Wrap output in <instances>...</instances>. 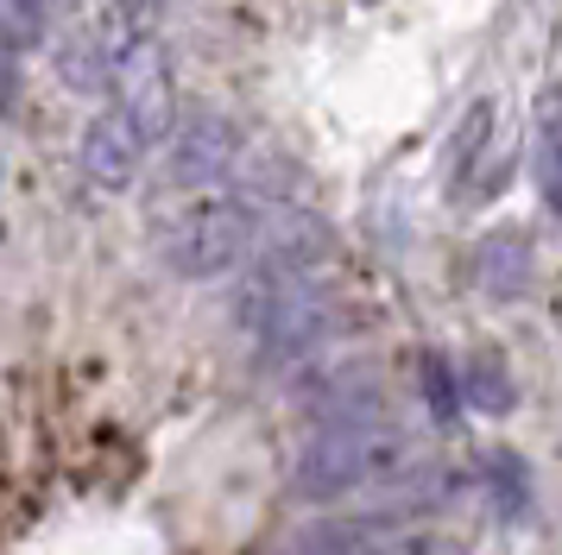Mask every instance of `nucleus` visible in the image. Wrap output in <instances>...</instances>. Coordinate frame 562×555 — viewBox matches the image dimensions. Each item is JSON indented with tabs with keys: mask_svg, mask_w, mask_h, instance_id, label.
<instances>
[{
	"mask_svg": "<svg viewBox=\"0 0 562 555\" xmlns=\"http://www.w3.org/2000/svg\"><path fill=\"white\" fill-rule=\"evenodd\" d=\"M108 7H114V13H121L127 25H139V32H146L158 13H165V0H108Z\"/></svg>",
	"mask_w": 562,
	"mask_h": 555,
	"instance_id": "13",
	"label": "nucleus"
},
{
	"mask_svg": "<svg viewBox=\"0 0 562 555\" xmlns=\"http://www.w3.org/2000/svg\"><path fill=\"white\" fill-rule=\"evenodd\" d=\"M411 467V442L405 429L392 423L385 410H360V417H329L297 454V499L329 505L355 486L392 479Z\"/></svg>",
	"mask_w": 562,
	"mask_h": 555,
	"instance_id": "2",
	"label": "nucleus"
},
{
	"mask_svg": "<svg viewBox=\"0 0 562 555\" xmlns=\"http://www.w3.org/2000/svg\"><path fill=\"white\" fill-rule=\"evenodd\" d=\"M392 543H398V511H335L284 536L279 555H385Z\"/></svg>",
	"mask_w": 562,
	"mask_h": 555,
	"instance_id": "7",
	"label": "nucleus"
},
{
	"mask_svg": "<svg viewBox=\"0 0 562 555\" xmlns=\"http://www.w3.org/2000/svg\"><path fill=\"white\" fill-rule=\"evenodd\" d=\"M32 7H38V13H45V20H57V13H70V7H77V0H32Z\"/></svg>",
	"mask_w": 562,
	"mask_h": 555,
	"instance_id": "14",
	"label": "nucleus"
},
{
	"mask_svg": "<svg viewBox=\"0 0 562 555\" xmlns=\"http://www.w3.org/2000/svg\"><path fill=\"white\" fill-rule=\"evenodd\" d=\"M158 139H165L158 126H146L133 107H121V101L108 95V107L82 126L77 165H82V177H89L95 190H127L133 177L146 171V158L158 151Z\"/></svg>",
	"mask_w": 562,
	"mask_h": 555,
	"instance_id": "5",
	"label": "nucleus"
},
{
	"mask_svg": "<svg viewBox=\"0 0 562 555\" xmlns=\"http://www.w3.org/2000/svg\"><path fill=\"white\" fill-rule=\"evenodd\" d=\"M158 146H165V183H171V190H190V196L228 183V177L240 171V158H247L240 126H234L228 114H215V107H196V114L171 121Z\"/></svg>",
	"mask_w": 562,
	"mask_h": 555,
	"instance_id": "4",
	"label": "nucleus"
},
{
	"mask_svg": "<svg viewBox=\"0 0 562 555\" xmlns=\"http://www.w3.org/2000/svg\"><path fill=\"white\" fill-rule=\"evenodd\" d=\"M424 378H430V404H436V423H449L461 404H456V385H449V366L442 360H424Z\"/></svg>",
	"mask_w": 562,
	"mask_h": 555,
	"instance_id": "12",
	"label": "nucleus"
},
{
	"mask_svg": "<svg viewBox=\"0 0 562 555\" xmlns=\"http://www.w3.org/2000/svg\"><path fill=\"white\" fill-rule=\"evenodd\" d=\"M234 322L254 341L259 360H272V366L316 353L323 335H329V322H335L329 291L316 284V259L266 247V259L247 272L240 297H234Z\"/></svg>",
	"mask_w": 562,
	"mask_h": 555,
	"instance_id": "1",
	"label": "nucleus"
},
{
	"mask_svg": "<svg viewBox=\"0 0 562 555\" xmlns=\"http://www.w3.org/2000/svg\"><path fill=\"white\" fill-rule=\"evenodd\" d=\"M456 404L486 410V417H506L512 404H518V385H512L506 360H493V353H468L461 373H456Z\"/></svg>",
	"mask_w": 562,
	"mask_h": 555,
	"instance_id": "9",
	"label": "nucleus"
},
{
	"mask_svg": "<svg viewBox=\"0 0 562 555\" xmlns=\"http://www.w3.org/2000/svg\"><path fill=\"white\" fill-rule=\"evenodd\" d=\"M259 240H266L259 202L234 196V190H203L158 227V259L178 278H228L259 252Z\"/></svg>",
	"mask_w": 562,
	"mask_h": 555,
	"instance_id": "3",
	"label": "nucleus"
},
{
	"mask_svg": "<svg viewBox=\"0 0 562 555\" xmlns=\"http://www.w3.org/2000/svg\"><path fill=\"white\" fill-rule=\"evenodd\" d=\"M133 38H139V25H127L108 7L95 20H82L77 32H64V45H57V76H64L77 95H108V82L121 76Z\"/></svg>",
	"mask_w": 562,
	"mask_h": 555,
	"instance_id": "6",
	"label": "nucleus"
},
{
	"mask_svg": "<svg viewBox=\"0 0 562 555\" xmlns=\"http://www.w3.org/2000/svg\"><path fill=\"white\" fill-rule=\"evenodd\" d=\"M537 272V252L525 227H493L481 247H474V284L486 297H525Z\"/></svg>",
	"mask_w": 562,
	"mask_h": 555,
	"instance_id": "8",
	"label": "nucleus"
},
{
	"mask_svg": "<svg viewBox=\"0 0 562 555\" xmlns=\"http://www.w3.org/2000/svg\"><path fill=\"white\" fill-rule=\"evenodd\" d=\"M531 165H537V190H543V202H557L562 196V177H557V95H537Z\"/></svg>",
	"mask_w": 562,
	"mask_h": 555,
	"instance_id": "10",
	"label": "nucleus"
},
{
	"mask_svg": "<svg viewBox=\"0 0 562 555\" xmlns=\"http://www.w3.org/2000/svg\"><path fill=\"white\" fill-rule=\"evenodd\" d=\"M486 133H493V101H474V107H468V121L456 126V146H449V165H456V177L486 151Z\"/></svg>",
	"mask_w": 562,
	"mask_h": 555,
	"instance_id": "11",
	"label": "nucleus"
}]
</instances>
